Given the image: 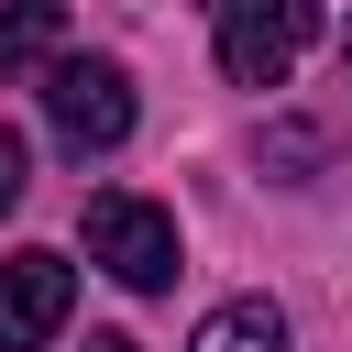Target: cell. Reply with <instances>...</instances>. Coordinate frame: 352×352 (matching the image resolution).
<instances>
[{
    "label": "cell",
    "mask_w": 352,
    "mask_h": 352,
    "mask_svg": "<svg viewBox=\"0 0 352 352\" xmlns=\"http://www.w3.org/2000/svg\"><path fill=\"white\" fill-rule=\"evenodd\" d=\"M319 44V0H220V77L286 88V66Z\"/></svg>",
    "instance_id": "cell-2"
},
{
    "label": "cell",
    "mask_w": 352,
    "mask_h": 352,
    "mask_svg": "<svg viewBox=\"0 0 352 352\" xmlns=\"http://www.w3.org/2000/svg\"><path fill=\"white\" fill-rule=\"evenodd\" d=\"M22 187H33V143L0 121V209H22Z\"/></svg>",
    "instance_id": "cell-7"
},
{
    "label": "cell",
    "mask_w": 352,
    "mask_h": 352,
    "mask_svg": "<svg viewBox=\"0 0 352 352\" xmlns=\"http://www.w3.org/2000/svg\"><path fill=\"white\" fill-rule=\"evenodd\" d=\"M77 308V264L66 253H11L0 264V352H44Z\"/></svg>",
    "instance_id": "cell-4"
},
{
    "label": "cell",
    "mask_w": 352,
    "mask_h": 352,
    "mask_svg": "<svg viewBox=\"0 0 352 352\" xmlns=\"http://www.w3.org/2000/svg\"><path fill=\"white\" fill-rule=\"evenodd\" d=\"M44 110H55L66 154H121L132 143V77L110 55H55L44 66Z\"/></svg>",
    "instance_id": "cell-1"
},
{
    "label": "cell",
    "mask_w": 352,
    "mask_h": 352,
    "mask_svg": "<svg viewBox=\"0 0 352 352\" xmlns=\"http://www.w3.org/2000/svg\"><path fill=\"white\" fill-rule=\"evenodd\" d=\"M88 253H99L132 297L176 286V220H165L154 198H132V187H99V198H88Z\"/></svg>",
    "instance_id": "cell-3"
},
{
    "label": "cell",
    "mask_w": 352,
    "mask_h": 352,
    "mask_svg": "<svg viewBox=\"0 0 352 352\" xmlns=\"http://www.w3.org/2000/svg\"><path fill=\"white\" fill-rule=\"evenodd\" d=\"M88 352H143V341H121V330H88Z\"/></svg>",
    "instance_id": "cell-8"
},
{
    "label": "cell",
    "mask_w": 352,
    "mask_h": 352,
    "mask_svg": "<svg viewBox=\"0 0 352 352\" xmlns=\"http://www.w3.org/2000/svg\"><path fill=\"white\" fill-rule=\"evenodd\" d=\"M66 55V0H0V77Z\"/></svg>",
    "instance_id": "cell-5"
},
{
    "label": "cell",
    "mask_w": 352,
    "mask_h": 352,
    "mask_svg": "<svg viewBox=\"0 0 352 352\" xmlns=\"http://www.w3.org/2000/svg\"><path fill=\"white\" fill-rule=\"evenodd\" d=\"M341 77H352V33H341Z\"/></svg>",
    "instance_id": "cell-9"
},
{
    "label": "cell",
    "mask_w": 352,
    "mask_h": 352,
    "mask_svg": "<svg viewBox=\"0 0 352 352\" xmlns=\"http://www.w3.org/2000/svg\"><path fill=\"white\" fill-rule=\"evenodd\" d=\"M187 352H286V308H275V297H231V308L198 319Z\"/></svg>",
    "instance_id": "cell-6"
}]
</instances>
